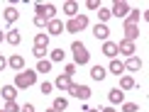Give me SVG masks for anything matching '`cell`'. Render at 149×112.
Returning a JSON list of instances; mask_svg holds the SVG:
<instances>
[{"instance_id":"29","label":"cell","mask_w":149,"mask_h":112,"mask_svg":"<svg viewBox=\"0 0 149 112\" xmlns=\"http://www.w3.org/2000/svg\"><path fill=\"white\" fill-rule=\"evenodd\" d=\"M32 22H34V27H42V29L47 27V20H44L42 15H34V20H32Z\"/></svg>"},{"instance_id":"35","label":"cell","mask_w":149,"mask_h":112,"mask_svg":"<svg viewBox=\"0 0 149 112\" xmlns=\"http://www.w3.org/2000/svg\"><path fill=\"white\" fill-rule=\"evenodd\" d=\"M5 66H8V59H5V56H0V73L5 71Z\"/></svg>"},{"instance_id":"30","label":"cell","mask_w":149,"mask_h":112,"mask_svg":"<svg viewBox=\"0 0 149 112\" xmlns=\"http://www.w3.org/2000/svg\"><path fill=\"white\" fill-rule=\"evenodd\" d=\"M32 54L37 56V61H42V59H47L49 51H47V49H32Z\"/></svg>"},{"instance_id":"18","label":"cell","mask_w":149,"mask_h":112,"mask_svg":"<svg viewBox=\"0 0 149 112\" xmlns=\"http://www.w3.org/2000/svg\"><path fill=\"white\" fill-rule=\"evenodd\" d=\"M0 93H3V100L5 102H12L17 97V88H15V85H3V90H0Z\"/></svg>"},{"instance_id":"26","label":"cell","mask_w":149,"mask_h":112,"mask_svg":"<svg viewBox=\"0 0 149 112\" xmlns=\"http://www.w3.org/2000/svg\"><path fill=\"white\" fill-rule=\"evenodd\" d=\"M54 110L56 112H64L66 107H69V100H66V97H56V100H54V105H52Z\"/></svg>"},{"instance_id":"39","label":"cell","mask_w":149,"mask_h":112,"mask_svg":"<svg viewBox=\"0 0 149 112\" xmlns=\"http://www.w3.org/2000/svg\"><path fill=\"white\" fill-rule=\"evenodd\" d=\"M88 112H98V110H93V107H88Z\"/></svg>"},{"instance_id":"34","label":"cell","mask_w":149,"mask_h":112,"mask_svg":"<svg viewBox=\"0 0 149 112\" xmlns=\"http://www.w3.org/2000/svg\"><path fill=\"white\" fill-rule=\"evenodd\" d=\"M86 8H88V10H98V8H100V3H98V0H88Z\"/></svg>"},{"instance_id":"23","label":"cell","mask_w":149,"mask_h":112,"mask_svg":"<svg viewBox=\"0 0 149 112\" xmlns=\"http://www.w3.org/2000/svg\"><path fill=\"white\" fill-rule=\"evenodd\" d=\"M34 71H37V73H49V71H52V61H49V59H42V61H37Z\"/></svg>"},{"instance_id":"8","label":"cell","mask_w":149,"mask_h":112,"mask_svg":"<svg viewBox=\"0 0 149 112\" xmlns=\"http://www.w3.org/2000/svg\"><path fill=\"white\" fill-rule=\"evenodd\" d=\"M93 37H95L98 41H108V37H110V27H108V24H100V22H98L95 27H93Z\"/></svg>"},{"instance_id":"10","label":"cell","mask_w":149,"mask_h":112,"mask_svg":"<svg viewBox=\"0 0 149 112\" xmlns=\"http://www.w3.org/2000/svg\"><path fill=\"white\" fill-rule=\"evenodd\" d=\"M117 54L122 56H134V41H127V39H120V44H117Z\"/></svg>"},{"instance_id":"40","label":"cell","mask_w":149,"mask_h":112,"mask_svg":"<svg viewBox=\"0 0 149 112\" xmlns=\"http://www.w3.org/2000/svg\"><path fill=\"white\" fill-rule=\"evenodd\" d=\"M0 112H3V110H0Z\"/></svg>"},{"instance_id":"24","label":"cell","mask_w":149,"mask_h":112,"mask_svg":"<svg viewBox=\"0 0 149 112\" xmlns=\"http://www.w3.org/2000/svg\"><path fill=\"white\" fill-rule=\"evenodd\" d=\"M105 76H108V71H105L103 66H93V68H91V78H93V80H103Z\"/></svg>"},{"instance_id":"36","label":"cell","mask_w":149,"mask_h":112,"mask_svg":"<svg viewBox=\"0 0 149 112\" xmlns=\"http://www.w3.org/2000/svg\"><path fill=\"white\" fill-rule=\"evenodd\" d=\"M98 112H117L115 107H98Z\"/></svg>"},{"instance_id":"31","label":"cell","mask_w":149,"mask_h":112,"mask_svg":"<svg viewBox=\"0 0 149 112\" xmlns=\"http://www.w3.org/2000/svg\"><path fill=\"white\" fill-rule=\"evenodd\" d=\"M73 73H76V66H73V64H66V66H64V76L73 78Z\"/></svg>"},{"instance_id":"38","label":"cell","mask_w":149,"mask_h":112,"mask_svg":"<svg viewBox=\"0 0 149 112\" xmlns=\"http://www.w3.org/2000/svg\"><path fill=\"white\" fill-rule=\"evenodd\" d=\"M47 112H56V110H54V107H49V110H47Z\"/></svg>"},{"instance_id":"2","label":"cell","mask_w":149,"mask_h":112,"mask_svg":"<svg viewBox=\"0 0 149 112\" xmlns=\"http://www.w3.org/2000/svg\"><path fill=\"white\" fill-rule=\"evenodd\" d=\"M71 51H73V66H86L91 61V54L81 41H73L71 44Z\"/></svg>"},{"instance_id":"16","label":"cell","mask_w":149,"mask_h":112,"mask_svg":"<svg viewBox=\"0 0 149 112\" xmlns=\"http://www.w3.org/2000/svg\"><path fill=\"white\" fill-rule=\"evenodd\" d=\"M108 100L113 102V105H122V102H125V93H122L120 88H113V90L108 93Z\"/></svg>"},{"instance_id":"22","label":"cell","mask_w":149,"mask_h":112,"mask_svg":"<svg viewBox=\"0 0 149 112\" xmlns=\"http://www.w3.org/2000/svg\"><path fill=\"white\" fill-rule=\"evenodd\" d=\"M134 88V78L132 76H120V90L125 93V90H132Z\"/></svg>"},{"instance_id":"33","label":"cell","mask_w":149,"mask_h":112,"mask_svg":"<svg viewBox=\"0 0 149 112\" xmlns=\"http://www.w3.org/2000/svg\"><path fill=\"white\" fill-rule=\"evenodd\" d=\"M20 112H37V110H34V105H32V102H24L22 107H20Z\"/></svg>"},{"instance_id":"17","label":"cell","mask_w":149,"mask_h":112,"mask_svg":"<svg viewBox=\"0 0 149 112\" xmlns=\"http://www.w3.org/2000/svg\"><path fill=\"white\" fill-rule=\"evenodd\" d=\"M49 46V34L47 32H37L34 34V49H47Z\"/></svg>"},{"instance_id":"19","label":"cell","mask_w":149,"mask_h":112,"mask_svg":"<svg viewBox=\"0 0 149 112\" xmlns=\"http://www.w3.org/2000/svg\"><path fill=\"white\" fill-rule=\"evenodd\" d=\"M125 71H142V59L130 56V59L125 61Z\"/></svg>"},{"instance_id":"14","label":"cell","mask_w":149,"mask_h":112,"mask_svg":"<svg viewBox=\"0 0 149 112\" xmlns=\"http://www.w3.org/2000/svg\"><path fill=\"white\" fill-rule=\"evenodd\" d=\"M108 73H113V76H125V64L122 61H117V59H113L110 61V66L105 68Z\"/></svg>"},{"instance_id":"9","label":"cell","mask_w":149,"mask_h":112,"mask_svg":"<svg viewBox=\"0 0 149 112\" xmlns=\"http://www.w3.org/2000/svg\"><path fill=\"white\" fill-rule=\"evenodd\" d=\"M122 32H125V39H127V41H137V39H139V24H127V22H125Z\"/></svg>"},{"instance_id":"21","label":"cell","mask_w":149,"mask_h":112,"mask_svg":"<svg viewBox=\"0 0 149 112\" xmlns=\"http://www.w3.org/2000/svg\"><path fill=\"white\" fill-rule=\"evenodd\" d=\"M66 59V51H64V49H54V51L52 54H49V61H52V64H61V61H64Z\"/></svg>"},{"instance_id":"25","label":"cell","mask_w":149,"mask_h":112,"mask_svg":"<svg viewBox=\"0 0 149 112\" xmlns=\"http://www.w3.org/2000/svg\"><path fill=\"white\" fill-rule=\"evenodd\" d=\"M110 17H113V15H110V8H103V5H100V8H98V20H100V24H105Z\"/></svg>"},{"instance_id":"28","label":"cell","mask_w":149,"mask_h":112,"mask_svg":"<svg viewBox=\"0 0 149 112\" xmlns=\"http://www.w3.org/2000/svg\"><path fill=\"white\" fill-rule=\"evenodd\" d=\"M139 105L137 102H122V112H137Z\"/></svg>"},{"instance_id":"7","label":"cell","mask_w":149,"mask_h":112,"mask_svg":"<svg viewBox=\"0 0 149 112\" xmlns=\"http://www.w3.org/2000/svg\"><path fill=\"white\" fill-rule=\"evenodd\" d=\"M61 12H64L69 20H73V17L78 15V3H76V0H66V3L61 5Z\"/></svg>"},{"instance_id":"27","label":"cell","mask_w":149,"mask_h":112,"mask_svg":"<svg viewBox=\"0 0 149 112\" xmlns=\"http://www.w3.org/2000/svg\"><path fill=\"white\" fill-rule=\"evenodd\" d=\"M20 107H22V105H17V100H12V102H5L0 110H3V112H20Z\"/></svg>"},{"instance_id":"4","label":"cell","mask_w":149,"mask_h":112,"mask_svg":"<svg viewBox=\"0 0 149 112\" xmlns=\"http://www.w3.org/2000/svg\"><path fill=\"white\" fill-rule=\"evenodd\" d=\"M69 93H71V97H78V100H83V102L91 97V88L88 85H81V83H71Z\"/></svg>"},{"instance_id":"3","label":"cell","mask_w":149,"mask_h":112,"mask_svg":"<svg viewBox=\"0 0 149 112\" xmlns=\"http://www.w3.org/2000/svg\"><path fill=\"white\" fill-rule=\"evenodd\" d=\"M34 12H37V15H42V17H44L47 22L56 20V8H54L52 3H44V5L39 3V5H34Z\"/></svg>"},{"instance_id":"37","label":"cell","mask_w":149,"mask_h":112,"mask_svg":"<svg viewBox=\"0 0 149 112\" xmlns=\"http://www.w3.org/2000/svg\"><path fill=\"white\" fill-rule=\"evenodd\" d=\"M5 39V32H3V29H0V41H3Z\"/></svg>"},{"instance_id":"32","label":"cell","mask_w":149,"mask_h":112,"mask_svg":"<svg viewBox=\"0 0 149 112\" xmlns=\"http://www.w3.org/2000/svg\"><path fill=\"white\" fill-rule=\"evenodd\" d=\"M52 90H54L52 83H42V95H52Z\"/></svg>"},{"instance_id":"1","label":"cell","mask_w":149,"mask_h":112,"mask_svg":"<svg viewBox=\"0 0 149 112\" xmlns=\"http://www.w3.org/2000/svg\"><path fill=\"white\" fill-rule=\"evenodd\" d=\"M34 83H37V71H34V68H32V71L24 68V71H20L15 76V83H12V85H15L17 90H24V88H32Z\"/></svg>"},{"instance_id":"13","label":"cell","mask_w":149,"mask_h":112,"mask_svg":"<svg viewBox=\"0 0 149 112\" xmlns=\"http://www.w3.org/2000/svg\"><path fill=\"white\" fill-rule=\"evenodd\" d=\"M103 56H108V59L110 61H113V59H117V44H115V41H103Z\"/></svg>"},{"instance_id":"6","label":"cell","mask_w":149,"mask_h":112,"mask_svg":"<svg viewBox=\"0 0 149 112\" xmlns=\"http://www.w3.org/2000/svg\"><path fill=\"white\" fill-rule=\"evenodd\" d=\"M47 34L49 37H56V34H64V22H61L59 20V17H56V20H52V22H47Z\"/></svg>"},{"instance_id":"12","label":"cell","mask_w":149,"mask_h":112,"mask_svg":"<svg viewBox=\"0 0 149 112\" xmlns=\"http://www.w3.org/2000/svg\"><path fill=\"white\" fill-rule=\"evenodd\" d=\"M3 17H5V22H8V24H15L17 17H20V12H17L15 5H8V8L3 10Z\"/></svg>"},{"instance_id":"11","label":"cell","mask_w":149,"mask_h":112,"mask_svg":"<svg viewBox=\"0 0 149 112\" xmlns=\"http://www.w3.org/2000/svg\"><path fill=\"white\" fill-rule=\"evenodd\" d=\"M8 66L12 68V71H17V73H20V71H24V59H22L20 54H12L10 59H8Z\"/></svg>"},{"instance_id":"15","label":"cell","mask_w":149,"mask_h":112,"mask_svg":"<svg viewBox=\"0 0 149 112\" xmlns=\"http://www.w3.org/2000/svg\"><path fill=\"white\" fill-rule=\"evenodd\" d=\"M5 41H8L10 46H17L22 41V34L17 32V29H8V32H5Z\"/></svg>"},{"instance_id":"5","label":"cell","mask_w":149,"mask_h":112,"mask_svg":"<svg viewBox=\"0 0 149 112\" xmlns=\"http://www.w3.org/2000/svg\"><path fill=\"white\" fill-rule=\"evenodd\" d=\"M127 12H130V5L125 0H117V3H113V8H110V15L113 17H127Z\"/></svg>"},{"instance_id":"20","label":"cell","mask_w":149,"mask_h":112,"mask_svg":"<svg viewBox=\"0 0 149 112\" xmlns=\"http://www.w3.org/2000/svg\"><path fill=\"white\" fill-rule=\"evenodd\" d=\"M71 83H73V78H69V76H64V73H61V76L56 78V83H54V85H56L59 90H69V88H71Z\"/></svg>"}]
</instances>
